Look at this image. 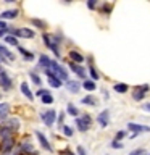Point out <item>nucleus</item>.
I'll return each mask as SVG.
<instances>
[{"instance_id":"obj_33","label":"nucleus","mask_w":150,"mask_h":155,"mask_svg":"<svg viewBox=\"0 0 150 155\" xmlns=\"http://www.w3.org/2000/svg\"><path fill=\"white\" fill-rule=\"evenodd\" d=\"M100 12H102V13H105V15H108V13L111 12V5H110V3H105L103 7L100 8Z\"/></svg>"},{"instance_id":"obj_47","label":"nucleus","mask_w":150,"mask_h":155,"mask_svg":"<svg viewBox=\"0 0 150 155\" xmlns=\"http://www.w3.org/2000/svg\"><path fill=\"white\" fill-rule=\"evenodd\" d=\"M148 155H150V153H148Z\"/></svg>"},{"instance_id":"obj_10","label":"nucleus","mask_w":150,"mask_h":155,"mask_svg":"<svg viewBox=\"0 0 150 155\" xmlns=\"http://www.w3.org/2000/svg\"><path fill=\"white\" fill-rule=\"evenodd\" d=\"M70 68H71V71L73 73H74V74H77V76H79V78H82V79H87V73H86V70H84V68H82L81 65H76V63H70Z\"/></svg>"},{"instance_id":"obj_12","label":"nucleus","mask_w":150,"mask_h":155,"mask_svg":"<svg viewBox=\"0 0 150 155\" xmlns=\"http://www.w3.org/2000/svg\"><path fill=\"white\" fill-rule=\"evenodd\" d=\"M70 58H71L73 63H76V65H79V63L84 61V57H82L77 50H70Z\"/></svg>"},{"instance_id":"obj_15","label":"nucleus","mask_w":150,"mask_h":155,"mask_svg":"<svg viewBox=\"0 0 150 155\" xmlns=\"http://www.w3.org/2000/svg\"><path fill=\"white\" fill-rule=\"evenodd\" d=\"M21 92H23V95H26V99L28 100H34V94L31 92V89H29V86H28V82H21Z\"/></svg>"},{"instance_id":"obj_22","label":"nucleus","mask_w":150,"mask_h":155,"mask_svg":"<svg viewBox=\"0 0 150 155\" xmlns=\"http://www.w3.org/2000/svg\"><path fill=\"white\" fill-rule=\"evenodd\" d=\"M82 87H84L86 91H90V92H92V91H95L97 86H95V82L92 81V79H86L84 82H82Z\"/></svg>"},{"instance_id":"obj_37","label":"nucleus","mask_w":150,"mask_h":155,"mask_svg":"<svg viewBox=\"0 0 150 155\" xmlns=\"http://www.w3.org/2000/svg\"><path fill=\"white\" fill-rule=\"evenodd\" d=\"M47 94H48L47 89H39V91L36 92V95H39V97H44V95H47Z\"/></svg>"},{"instance_id":"obj_20","label":"nucleus","mask_w":150,"mask_h":155,"mask_svg":"<svg viewBox=\"0 0 150 155\" xmlns=\"http://www.w3.org/2000/svg\"><path fill=\"white\" fill-rule=\"evenodd\" d=\"M128 89H129V86L124 84V82H118V84L113 86V91H116L118 94H124V92H128Z\"/></svg>"},{"instance_id":"obj_35","label":"nucleus","mask_w":150,"mask_h":155,"mask_svg":"<svg viewBox=\"0 0 150 155\" xmlns=\"http://www.w3.org/2000/svg\"><path fill=\"white\" fill-rule=\"evenodd\" d=\"M110 145H111L113 149H123V144H121V142H118V140H113V142H111Z\"/></svg>"},{"instance_id":"obj_23","label":"nucleus","mask_w":150,"mask_h":155,"mask_svg":"<svg viewBox=\"0 0 150 155\" xmlns=\"http://www.w3.org/2000/svg\"><path fill=\"white\" fill-rule=\"evenodd\" d=\"M3 39H5V42H7V44H10V45L18 47V39L15 37V36H11V34H7V36H5Z\"/></svg>"},{"instance_id":"obj_2","label":"nucleus","mask_w":150,"mask_h":155,"mask_svg":"<svg viewBox=\"0 0 150 155\" xmlns=\"http://www.w3.org/2000/svg\"><path fill=\"white\" fill-rule=\"evenodd\" d=\"M8 34H11L15 37H24V39H32L36 36V32L29 28H19V29H8Z\"/></svg>"},{"instance_id":"obj_39","label":"nucleus","mask_w":150,"mask_h":155,"mask_svg":"<svg viewBox=\"0 0 150 155\" xmlns=\"http://www.w3.org/2000/svg\"><path fill=\"white\" fill-rule=\"evenodd\" d=\"M77 155H87V153H86V150H84V147H82V145H79V147H77Z\"/></svg>"},{"instance_id":"obj_40","label":"nucleus","mask_w":150,"mask_h":155,"mask_svg":"<svg viewBox=\"0 0 150 155\" xmlns=\"http://www.w3.org/2000/svg\"><path fill=\"white\" fill-rule=\"evenodd\" d=\"M8 34V29H0V37H5Z\"/></svg>"},{"instance_id":"obj_29","label":"nucleus","mask_w":150,"mask_h":155,"mask_svg":"<svg viewBox=\"0 0 150 155\" xmlns=\"http://www.w3.org/2000/svg\"><path fill=\"white\" fill-rule=\"evenodd\" d=\"M41 100H42V104H45V105H50V104H53V97H52L50 94H47V95L41 97Z\"/></svg>"},{"instance_id":"obj_19","label":"nucleus","mask_w":150,"mask_h":155,"mask_svg":"<svg viewBox=\"0 0 150 155\" xmlns=\"http://www.w3.org/2000/svg\"><path fill=\"white\" fill-rule=\"evenodd\" d=\"M76 126H77V129H79L81 133H86V131L90 128V126L87 124V123H86V121L82 120V118H76Z\"/></svg>"},{"instance_id":"obj_28","label":"nucleus","mask_w":150,"mask_h":155,"mask_svg":"<svg viewBox=\"0 0 150 155\" xmlns=\"http://www.w3.org/2000/svg\"><path fill=\"white\" fill-rule=\"evenodd\" d=\"M61 131H63V134L68 136V137H71L73 134H74V131H73L71 126H61Z\"/></svg>"},{"instance_id":"obj_5","label":"nucleus","mask_w":150,"mask_h":155,"mask_svg":"<svg viewBox=\"0 0 150 155\" xmlns=\"http://www.w3.org/2000/svg\"><path fill=\"white\" fill-rule=\"evenodd\" d=\"M42 39H44V44H45V45L50 48V50L55 53L57 57H60L61 53H60V48H58V45H57V42H55V39H53L52 36H48V34H44L42 36Z\"/></svg>"},{"instance_id":"obj_1","label":"nucleus","mask_w":150,"mask_h":155,"mask_svg":"<svg viewBox=\"0 0 150 155\" xmlns=\"http://www.w3.org/2000/svg\"><path fill=\"white\" fill-rule=\"evenodd\" d=\"M45 74H47V76L57 78V79H60L61 82H63V81H65V82L68 81V71H66L58 61H53V60H52V63H50V66L45 70Z\"/></svg>"},{"instance_id":"obj_6","label":"nucleus","mask_w":150,"mask_h":155,"mask_svg":"<svg viewBox=\"0 0 150 155\" xmlns=\"http://www.w3.org/2000/svg\"><path fill=\"white\" fill-rule=\"evenodd\" d=\"M128 129L132 134H140V133H150V126L145 124H139V123H128Z\"/></svg>"},{"instance_id":"obj_41","label":"nucleus","mask_w":150,"mask_h":155,"mask_svg":"<svg viewBox=\"0 0 150 155\" xmlns=\"http://www.w3.org/2000/svg\"><path fill=\"white\" fill-rule=\"evenodd\" d=\"M0 29H8L7 23H5V21H2V19H0Z\"/></svg>"},{"instance_id":"obj_43","label":"nucleus","mask_w":150,"mask_h":155,"mask_svg":"<svg viewBox=\"0 0 150 155\" xmlns=\"http://www.w3.org/2000/svg\"><path fill=\"white\" fill-rule=\"evenodd\" d=\"M63 116H65V111H61V113H60V116H58V121H60V123L63 121Z\"/></svg>"},{"instance_id":"obj_45","label":"nucleus","mask_w":150,"mask_h":155,"mask_svg":"<svg viewBox=\"0 0 150 155\" xmlns=\"http://www.w3.org/2000/svg\"><path fill=\"white\" fill-rule=\"evenodd\" d=\"M2 61H5V58H3L2 55H0V63H2Z\"/></svg>"},{"instance_id":"obj_7","label":"nucleus","mask_w":150,"mask_h":155,"mask_svg":"<svg viewBox=\"0 0 150 155\" xmlns=\"http://www.w3.org/2000/svg\"><path fill=\"white\" fill-rule=\"evenodd\" d=\"M97 123H99L102 128H106L110 123V110H103L100 111V115L97 116Z\"/></svg>"},{"instance_id":"obj_18","label":"nucleus","mask_w":150,"mask_h":155,"mask_svg":"<svg viewBox=\"0 0 150 155\" xmlns=\"http://www.w3.org/2000/svg\"><path fill=\"white\" fill-rule=\"evenodd\" d=\"M50 63H52V60L47 55H41V57H39V66H42L44 70H47V68L50 66Z\"/></svg>"},{"instance_id":"obj_26","label":"nucleus","mask_w":150,"mask_h":155,"mask_svg":"<svg viewBox=\"0 0 150 155\" xmlns=\"http://www.w3.org/2000/svg\"><path fill=\"white\" fill-rule=\"evenodd\" d=\"M66 111H68V113H70L71 116H76V118H77V115H79V111H77V108H76V107L73 105V104H68Z\"/></svg>"},{"instance_id":"obj_31","label":"nucleus","mask_w":150,"mask_h":155,"mask_svg":"<svg viewBox=\"0 0 150 155\" xmlns=\"http://www.w3.org/2000/svg\"><path fill=\"white\" fill-rule=\"evenodd\" d=\"M32 24H36V26H37V28H41V29H44V28L47 26L45 21H42V19H37V18H34V19H32Z\"/></svg>"},{"instance_id":"obj_17","label":"nucleus","mask_w":150,"mask_h":155,"mask_svg":"<svg viewBox=\"0 0 150 155\" xmlns=\"http://www.w3.org/2000/svg\"><path fill=\"white\" fill-rule=\"evenodd\" d=\"M16 16H18V10L16 8L7 10V12L0 13V18H2V19H13V18H16Z\"/></svg>"},{"instance_id":"obj_13","label":"nucleus","mask_w":150,"mask_h":155,"mask_svg":"<svg viewBox=\"0 0 150 155\" xmlns=\"http://www.w3.org/2000/svg\"><path fill=\"white\" fill-rule=\"evenodd\" d=\"M81 104H84V105H90V107H94L99 104V100H97V97L95 95H86V97H82L81 99Z\"/></svg>"},{"instance_id":"obj_34","label":"nucleus","mask_w":150,"mask_h":155,"mask_svg":"<svg viewBox=\"0 0 150 155\" xmlns=\"http://www.w3.org/2000/svg\"><path fill=\"white\" fill-rule=\"evenodd\" d=\"M129 155H148V153L145 152L144 149H135V150H132V152H131Z\"/></svg>"},{"instance_id":"obj_27","label":"nucleus","mask_w":150,"mask_h":155,"mask_svg":"<svg viewBox=\"0 0 150 155\" xmlns=\"http://www.w3.org/2000/svg\"><path fill=\"white\" fill-rule=\"evenodd\" d=\"M18 50H19V53H21L24 58H26V60H32V58H34V55H32V53H29L26 48H23V47H19V45H18Z\"/></svg>"},{"instance_id":"obj_24","label":"nucleus","mask_w":150,"mask_h":155,"mask_svg":"<svg viewBox=\"0 0 150 155\" xmlns=\"http://www.w3.org/2000/svg\"><path fill=\"white\" fill-rule=\"evenodd\" d=\"M48 84L52 87H55V89H58V87H61L63 82L60 79H57V78H53V76H48Z\"/></svg>"},{"instance_id":"obj_46","label":"nucleus","mask_w":150,"mask_h":155,"mask_svg":"<svg viewBox=\"0 0 150 155\" xmlns=\"http://www.w3.org/2000/svg\"><path fill=\"white\" fill-rule=\"evenodd\" d=\"M3 155H8V153H3Z\"/></svg>"},{"instance_id":"obj_36","label":"nucleus","mask_w":150,"mask_h":155,"mask_svg":"<svg viewBox=\"0 0 150 155\" xmlns=\"http://www.w3.org/2000/svg\"><path fill=\"white\" fill-rule=\"evenodd\" d=\"M81 118H82V120H84V121H86V123H87V124H89V126L92 124V118H90V115H82V116H81Z\"/></svg>"},{"instance_id":"obj_44","label":"nucleus","mask_w":150,"mask_h":155,"mask_svg":"<svg viewBox=\"0 0 150 155\" xmlns=\"http://www.w3.org/2000/svg\"><path fill=\"white\" fill-rule=\"evenodd\" d=\"M65 153H66V155H74L73 152H70V150H66V152H63V155H65Z\"/></svg>"},{"instance_id":"obj_14","label":"nucleus","mask_w":150,"mask_h":155,"mask_svg":"<svg viewBox=\"0 0 150 155\" xmlns=\"http://www.w3.org/2000/svg\"><path fill=\"white\" fill-rule=\"evenodd\" d=\"M8 113H10V105L7 102H2V104H0V120H7Z\"/></svg>"},{"instance_id":"obj_11","label":"nucleus","mask_w":150,"mask_h":155,"mask_svg":"<svg viewBox=\"0 0 150 155\" xmlns=\"http://www.w3.org/2000/svg\"><path fill=\"white\" fill-rule=\"evenodd\" d=\"M66 89L71 92V94H77L79 92V89H81V84L77 81H70L68 79L66 81Z\"/></svg>"},{"instance_id":"obj_42","label":"nucleus","mask_w":150,"mask_h":155,"mask_svg":"<svg viewBox=\"0 0 150 155\" xmlns=\"http://www.w3.org/2000/svg\"><path fill=\"white\" fill-rule=\"evenodd\" d=\"M142 108H144L145 111H150V104H144V105H142Z\"/></svg>"},{"instance_id":"obj_8","label":"nucleus","mask_w":150,"mask_h":155,"mask_svg":"<svg viewBox=\"0 0 150 155\" xmlns=\"http://www.w3.org/2000/svg\"><path fill=\"white\" fill-rule=\"evenodd\" d=\"M148 91H150V86H148V84L139 86L137 89L134 91V94H132V97H134V100H142V99H144V95L147 94Z\"/></svg>"},{"instance_id":"obj_32","label":"nucleus","mask_w":150,"mask_h":155,"mask_svg":"<svg viewBox=\"0 0 150 155\" xmlns=\"http://www.w3.org/2000/svg\"><path fill=\"white\" fill-rule=\"evenodd\" d=\"M31 79H32V82L34 84H37V86H41V78H39V74H36V73H31Z\"/></svg>"},{"instance_id":"obj_3","label":"nucleus","mask_w":150,"mask_h":155,"mask_svg":"<svg viewBox=\"0 0 150 155\" xmlns=\"http://www.w3.org/2000/svg\"><path fill=\"white\" fill-rule=\"evenodd\" d=\"M13 86V81L11 78H10V74L7 71H5V68L0 66V87H2L3 91H10Z\"/></svg>"},{"instance_id":"obj_21","label":"nucleus","mask_w":150,"mask_h":155,"mask_svg":"<svg viewBox=\"0 0 150 155\" xmlns=\"http://www.w3.org/2000/svg\"><path fill=\"white\" fill-rule=\"evenodd\" d=\"M0 55H2L5 60H15V57L8 52V48H7V47H3V45H0Z\"/></svg>"},{"instance_id":"obj_25","label":"nucleus","mask_w":150,"mask_h":155,"mask_svg":"<svg viewBox=\"0 0 150 155\" xmlns=\"http://www.w3.org/2000/svg\"><path fill=\"white\" fill-rule=\"evenodd\" d=\"M89 74H90V78H92V81H97V79H100V74H99V71L95 70L94 66H89Z\"/></svg>"},{"instance_id":"obj_16","label":"nucleus","mask_w":150,"mask_h":155,"mask_svg":"<svg viewBox=\"0 0 150 155\" xmlns=\"http://www.w3.org/2000/svg\"><path fill=\"white\" fill-rule=\"evenodd\" d=\"M7 129H10L13 133V131H18L19 129V121L16 120V118H10V120H7V126H5Z\"/></svg>"},{"instance_id":"obj_30","label":"nucleus","mask_w":150,"mask_h":155,"mask_svg":"<svg viewBox=\"0 0 150 155\" xmlns=\"http://www.w3.org/2000/svg\"><path fill=\"white\" fill-rule=\"evenodd\" d=\"M126 136H128V131H118V133H116V136H115V140H118V142H119L121 139L126 137Z\"/></svg>"},{"instance_id":"obj_38","label":"nucleus","mask_w":150,"mask_h":155,"mask_svg":"<svg viewBox=\"0 0 150 155\" xmlns=\"http://www.w3.org/2000/svg\"><path fill=\"white\" fill-rule=\"evenodd\" d=\"M95 5H97V3H95V0H89V2H87V7H89L90 10H94V8H95Z\"/></svg>"},{"instance_id":"obj_9","label":"nucleus","mask_w":150,"mask_h":155,"mask_svg":"<svg viewBox=\"0 0 150 155\" xmlns=\"http://www.w3.org/2000/svg\"><path fill=\"white\" fill-rule=\"evenodd\" d=\"M36 137H37V140H39V144L42 145V149H45L47 152H52V145H50V142H48V139L41 133V131H36Z\"/></svg>"},{"instance_id":"obj_4","label":"nucleus","mask_w":150,"mask_h":155,"mask_svg":"<svg viewBox=\"0 0 150 155\" xmlns=\"http://www.w3.org/2000/svg\"><path fill=\"white\" fill-rule=\"evenodd\" d=\"M41 118H42V121H44L45 126H53V123L57 121V111L53 108H50V110L44 111V113L41 115Z\"/></svg>"}]
</instances>
